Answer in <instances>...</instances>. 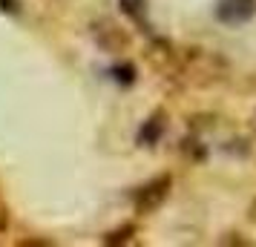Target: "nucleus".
<instances>
[{
    "label": "nucleus",
    "instance_id": "f257e3e1",
    "mask_svg": "<svg viewBox=\"0 0 256 247\" xmlns=\"http://www.w3.org/2000/svg\"><path fill=\"white\" fill-rule=\"evenodd\" d=\"M256 14V0H219L216 3V17L222 23H244Z\"/></svg>",
    "mask_w": 256,
    "mask_h": 247
},
{
    "label": "nucleus",
    "instance_id": "f03ea898",
    "mask_svg": "<svg viewBox=\"0 0 256 247\" xmlns=\"http://www.w3.org/2000/svg\"><path fill=\"white\" fill-rule=\"evenodd\" d=\"M167 193H170V176H158V178H152L147 187H141L138 199H136V207H138L141 213L156 210V207H158V204H162V201L167 199Z\"/></svg>",
    "mask_w": 256,
    "mask_h": 247
},
{
    "label": "nucleus",
    "instance_id": "7ed1b4c3",
    "mask_svg": "<svg viewBox=\"0 0 256 247\" xmlns=\"http://www.w3.org/2000/svg\"><path fill=\"white\" fill-rule=\"evenodd\" d=\"M158 132H162V127H158V124H156V121H152L150 127H147V130H141V141H156V138H158Z\"/></svg>",
    "mask_w": 256,
    "mask_h": 247
},
{
    "label": "nucleus",
    "instance_id": "20e7f679",
    "mask_svg": "<svg viewBox=\"0 0 256 247\" xmlns=\"http://www.w3.org/2000/svg\"><path fill=\"white\" fill-rule=\"evenodd\" d=\"M121 3H124V9H127L130 14L141 17V3H144V0H121Z\"/></svg>",
    "mask_w": 256,
    "mask_h": 247
},
{
    "label": "nucleus",
    "instance_id": "39448f33",
    "mask_svg": "<svg viewBox=\"0 0 256 247\" xmlns=\"http://www.w3.org/2000/svg\"><path fill=\"white\" fill-rule=\"evenodd\" d=\"M3 6L0 9H9V12H18V0H0Z\"/></svg>",
    "mask_w": 256,
    "mask_h": 247
}]
</instances>
